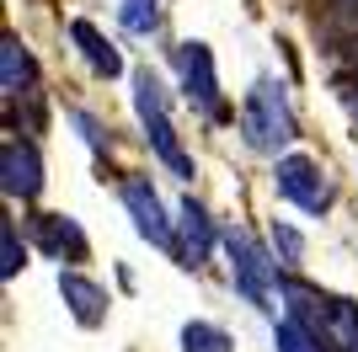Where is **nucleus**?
I'll list each match as a JSON object with an SVG mask.
<instances>
[{"label": "nucleus", "instance_id": "f257e3e1", "mask_svg": "<svg viewBox=\"0 0 358 352\" xmlns=\"http://www.w3.org/2000/svg\"><path fill=\"white\" fill-rule=\"evenodd\" d=\"M278 299L289 305V315H299L315 337L327 342V352H358V305H353V299H343V293H321V288L294 283V278L278 283Z\"/></svg>", "mask_w": 358, "mask_h": 352}, {"label": "nucleus", "instance_id": "f03ea898", "mask_svg": "<svg viewBox=\"0 0 358 352\" xmlns=\"http://www.w3.org/2000/svg\"><path fill=\"white\" fill-rule=\"evenodd\" d=\"M241 139L257 155H278L294 139V112H289V91L278 80H257L241 102Z\"/></svg>", "mask_w": 358, "mask_h": 352}, {"label": "nucleus", "instance_id": "7ed1b4c3", "mask_svg": "<svg viewBox=\"0 0 358 352\" xmlns=\"http://www.w3.org/2000/svg\"><path fill=\"white\" fill-rule=\"evenodd\" d=\"M224 251H230L236 293L246 299V305H257V309H273V299H278V267L284 262H273L246 230H224Z\"/></svg>", "mask_w": 358, "mask_h": 352}, {"label": "nucleus", "instance_id": "20e7f679", "mask_svg": "<svg viewBox=\"0 0 358 352\" xmlns=\"http://www.w3.org/2000/svg\"><path fill=\"white\" fill-rule=\"evenodd\" d=\"M177 70H182V91H187V102H193L203 117L220 123V117H224V96H220V75H214L209 43H182L177 48Z\"/></svg>", "mask_w": 358, "mask_h": 352}, {"label": "nucleus", "instance_id": "39448f33", "mask_svg": "<svg viewBox=\"0 0 358 352\" xmlns=\"http://www.w3.org/2000/svg\"><path fill=\"white\" fill-rule=\"evenodd\" d=\"M273 182H278V198H289L305 214H327L331 208V187H327V176H321V166L310 155H284L278 171H273Z\"/></svg>", "mask_w": 358, "mask_h": 352}, {"label": "nucleus", "instance_id": "423d86ee", "mask_svg": "<svg viewBox=\"0 0 358 352\" xmlns=\"http://www.w3.org/2000/svg\"><path fill=\"white\" fill-rule=\"evenodd\" d=\"M0 187H6V198H22V203L43 192V155H38L32 139H6L0 145Z\"/></svg>", "mask_w": 358, "mask_h": 352}, {"label": "nucleus", "instance_id": "0eeeda50", "mask_svg": "<svg viewBox=\"0 0 358 352\" xmlns=\"http://www.w3.org/2000/svg\"><path fill=\"white\" fill-rule=\"evenodd\" d=\"M123 203H129V214H134V230L145 235L150 246L177 251V240H171V219H166L161 198H155V187H150L145 176H129V182H123Z\"/></svg>", "mask_w": 358, "mask_h": 352}, {"label": "nucleus", "instance_id": "6e6552de", "mask_svg": "<svg viewBox=\"0 0 358 352\" xmlns=\"http://www.w3.org/2000/svg\"><path fill=\"white\" fill-rule=\"evenodd\" d=\"M177 230H182V262L187 267H203L214 251V224H209V208L193 203V198H182L177 208Z\"/></svg>", "mask_w": 358, "mask_h": 352}, {"label": "nucleus", "instance_id": "1a4fd4ad", "mask_svg": "<svg viewBox=\"0 0 358 352\" xmlns=\"http://www.w3.org/2000/svg\"><path fill=\"white\" fill-rule=\"evenodd\" d=\"M32 235H38V246L54 256V262H80L86 256V235H80V224L75 219H64V214H38L32 219Z\"/></svg>", "mask_w": 358, "mask_h": 352}, {"label": "nucleus", "instance_id": "9d476101", "mask_svg": "<svg viewBox=\"0 0 358 352\" xmlns=\"http://www.w3.org/2000/svg\"><path fill=\"white\" fill-rule=\"evenodd\" d=\"M32 80H38V59L27 54V43L16 32H6V43H0V86H6V102L27 96Z\"/></svg>", "mask_w": 358, "mask_h": 352}, {"label": "nucleus", "instance_id": "9b49d317", "mask_svg": "<svg viewBox=\"0 0 358 352\" xmlns=\"http://www.w3.org/2000/svg\"><path fill=\"white\" fill-rule=\"evenodd\" d=\"M59 293H64V305H70V315L80 325H102L107 321V293L96 288L91 278H80V272H59Z\"/></svg>", "mask_w": 358, "mask_h": 352}, {"label": "nucleus", "instance_id": "f8f14e48", "mask_svg": "<svg viewBox=\"0 0 358 352\" xmlns=\"http://www.w3.org/2000/svg\"><path fill=\"white\" fill-rule=\"evenodd\" d=\"M70 43L80 48V59H86V64H91L96 75H107V80H113V75H123L118 48L107 43V38H102L96 27H91V22H70Z\"/></svg>", "mask_w": 358, "mask_h": 352}, {"label": "nucleus", "instance_id": "ddd939ff", "mask_svg": "<svg viewBox=\"0 0 358 352\" xmlns=\"http://www.w3.org/2000/svg\"><path fill=\"white\" fill-rule=\"evenodd\" d=\"M139 123H145V133H150V145H155V155H161V161L171 166L182 182H187V176H193V155L177 145V129H171V117H166V112H150V117H139Z\"/></svg>", "mask_w": 358, "mask_h": 352}, {"label": "nucleus", "instance_id": "4468645a", "mask_svg": "<svg viewBox=\"0 0 358 352\" xmlns=\"http://www.w3.org/2000/svg\"><path fill=\"white\" fill-rule=\"evenodd\" d=\"M273 347H278V352H327V342L315 337L299 315H284V321H278V331H273Z\"/></svg>", "mask_w": 358, "mask_h": 352}, {"label": "nucleus", "instance_id": "2eb2a0df", "mask_svg": "<svg viewBox=\"0 0 358 352\" xmlns=\"http://www.w3.org/2000/svg\"><path fill=\"white\" fill-rule=\"evenodd\" d=\"M161 0H123L118 6V22H123V32H134V38H150V32L161 27Z\"/></svg>", "mask_w": 358, "mask_h": 352}, {"label": "nucleus", "instance_id": "dca6fc26", "mask_svg": "<svg viewBox=\"0 0 358 352\" xmlns=\"http://www.w3.org/2000/svg\"><path fill=\"white\" fill-rule=\"evenodd\" d=\"M27 267V246H22V235H16V219L0 224V278H16Z\"/></svg>", "mask_w": 358, "mask_h": 352}, {"label": "nucleus", "instance_id": "f3484780", "mask_svg": "<svg viewBox=\"0 0 358 352\" xmlns=\"http://www.w3.org/2000/svg\"><path fill=\"white\" fill-rule=\"evenodd\" d=\"M182 352H230V337H224L220 325H209V321H193L182 331Z\"/></svg>", "mask_w": 358, "mask_h": 352}, {"label": "nucleus", "instance_id": "a211bd4d", "mask_svg": "<svg viewBox=\"0 0 358 352\" xmlns=\"http://www.w3.org/2000/svg\"><path fill=\"white\" fill-rule=\"evenodd\" d=\"M273 256H278L284 267H294L299 256H305V235L289 230V224H273Z\"/></svg>", "mask_w": 358, "mask_h": 352}, {"label": "nucleus", "instance_id": "6ab92c4d", "mask_svg": "<svg viewBox=\"0 0 358 352\" xmlns=\"http://www.w3.org/2000/svg\"><path fill=\"white\" fill-rule=\"evenodd\" d=\"M321 22L343 32H358V0H321Z\"/></svg>", "mask_w": 358, "mask_h": 352}, {"label": "nucleus", "instance_id": "aec40b11", "mask_svg": "<svg viewBox=\"0 0 358 352\" xmlns=\"http://www.w3.org/2000/svg\"><path fill=\"white\" fill-rule=\"evenodd\" d=\"M70 123L86 133V145H91V149H107V139H102V129H96V117H91V112H70Z\"/></svg>", "mask_w": 358, "mask_h": 352}]
</instances>
